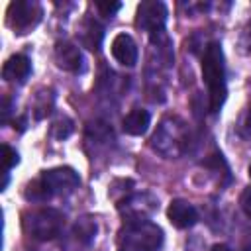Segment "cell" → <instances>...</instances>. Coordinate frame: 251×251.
<instances>
[{"instance_id": "6da1fadb", "label": "cell", "mask_w": 251, "mask_h": 251, "mask_svg": "<svg viewBox=\"0 0 251 251\" xmlns=\"http://www.w3.org/2000/svg\"><path fill=\"white\" fill-rule=\"evenodd\" d=\"M202 78L208 86V108L218 112L226 100V65L224 51L218 41H210L202 55Z\"/></svg>"}, {"instance_id": "7a4b0ae2", "label": "cell", "mask_w": 251, "mask_h": 251, "mask_svg": "<svg viewBox=\"0 0 251 251\" xmlns=\"http://www.w3.org/2000/svg\"><path fill=\"white\" fill-rule=\"evenodd\" d=\"M188 139H190V133H188L186 124L180 118L169 116L159 124L157 131L153 133L151 145L163 157L175 159V157H180L188 149Z\"/></svg>"}, {"instance_id": "3957f363", "label": "cell", "mask_w": 251, "mask_h": 251, "mask_svg": "<svg viewBox=\"0 0 251 251\" xmlns=\"http://www.w3.org/2000/svg\"><path fill=\"white\" fill-rule=\"evenodd\" d=\"M163 241V231L149 220L126 222L118 251H155Z\"/></svg>"}, {"instance_id": "277c9868", "label": "cell", "mask_w": 251, "mask_h": 251, "mask_svg": "<svg viewBox=\"0 0 251 251\" xmlns=\"http://www.w3.org/2000/svg\"><path fill=\"white\" fill-rule=\"evenodd\" d=\"M65 226V216L55 208H41L27 216L25 227L31 233V237L39 241H49L61 233Z\"/></svg>"}, {"instance_id": "5b68a950", "label": "cell", "mask_w": 251, "mask_h": 251, "mask_svg": "<svg viewBox=\"0 0 251 251\" xmlns=\"http://www.w3.org/2000/svg\"><path fill=\"white\" fill-rule=\"evenodd\" d=\"M165 22L167 8L163 2L147 0L137 6V25L151 35L153 43H159V35L165 37Z\"/></svg>"}, {"instance_id": "8992f818", "label": "cell", "mask_w": 251, "mask_h": 251, "mask_svg": "<svg viewBox=\"0 0 251 251\" xmlns=\"http://www.w3.org/2000/svg\"><path fill=\"white\" fill-rule=\"evenodd\" d=\"M39 180L45 186V190H47L49 196H67V194H71L80 184L78 175L71 167H55V169H49V171H45L39 176Z\"/></svg>"}, {"instance_id": "52a82bcc", "label": "cell", "mask_w": 251, "mask_h": 251, "mask_svg": "<svg viewBox=\"0 0 251 251\" xmlns=\"http://www.w3.org/2000/svg\"><path fill=\"white\" fill-rule=\"evenodd\" d=\"M6 16H8V24L16 31L25 33L41 20V6L31 0H16L8 6Z\"/></svg>"}, {"instance_id": "ba28073f", "label": "cell", "mask_w": 251, "mask_h": 251, "mask_svg": "<svg viewBox=\"0 0 251 251\" xmlns=\"http://www.w3.org/2000/svg\"><path fill=\"white\" fill-rule=\"evenodd\" d=\"M167 218L175 227L186 229L198 222V212L190 202H186L182 198H175L167 208Z\"/></svg>"}, {"instance_id": "9c48e42d", "label": "cell", "mask_w": 251, "mask_h": 251, "mask_svg": "<svg viewBox=\"0 0 251 251\" xmlns=\"http://www.w3.org/2000/svg\"><path fill=\"white\" fill-rule=\"evenodd\" d=\"M112 57L124 67H135L139 51L129 33H118L112 39Z\"/></svg>"}, {"instance_id": "30bf717a", "label": "cell", "mask_w": 251, "mask_h": 251, "mask_svg": "<svg viewBox=\"0 0 251 251\" xmlns=\"http://www.w3.org/2000/svg\"><path fill=\"white\" fill-rule=\"evenodd\" d=\"M55 63L59 69L69 73H78L82 69V53L71 41H59L55 45Z\"/></svg>"}, {"instance_id": "8fae6325", "label": "cell", "mask_w": 251, "mask_h": 251, "mask_svg": "<svg viewBox=\"0 0 251 251\" xmlns=\"http://www.w3.org/2000/svg\"><path fill=\"white\" fill-rule=\"evenodd\" d=\"M145 204H155V200L149 194H133L120 204V212L127 218V222L147 220V216L155 210V206H145Z\"/></svg>"}, {"instance_id": "7c38bea8", "label": "cell", "mask_w": 251, "mask_h": 251, "mask_svg": "<svg viewBox=\"0 0 251 251\" xmlns=\"http://www.w3.org/2000/svg\"><path fill=\"white\" fill-rule=\"evenodd\" d=\"M29 71H31L29 59L25 55H20L18 53V55H12L4 63V67H2V78L8 80V82H14V80L22 82V80H25L29 76Z\"/></svg>"}, {"instance_id": "4fadbf2b", "label": "cell", "mask_w": 251, "mask_h": 251, "mask_svg": "<svg viewBox=\"0 0 251 251\" xmlns=\"http://www.w3.org/2000/svg\"><path fill=\"white\" fill-rule=\"evenodd\" d=\"M149 122H151V116L147 110H141V108H133L129 114H126V118L122 120V129L127 133V135H143L149 127Z\"/></svg>"}, {"instance_id": "5bb4252c", "label": "cell", "mask_w": 251, "mask_h": 251, "mask_svg": "<svg viewBox=\"0 0 251 251\" xmlns=\"http://www.w3.org/2000/svg\"><path fill=\"white\" fill-rule=\"evenodd\" d=\"M73 233L76 235V239H80L84 243H90L92 237H94V233H96V222L92 218H80L75 224V231Z\"/></svg>"}, {"instance_id": "9a60e30c", "label": "cell", "mask_w": 251, "mask_h": 251, "mask_svg": "<svg viewBox=\"0 0 251 251\" xmlns=\"http://www.w3.org/2000/svg\"><path fill=\"white\" fill-rule=\"evenodd\" d=\"M102 27L96 24V22H88L84 33H82V43L88 47V49H98L100 41H102Z\"/></svg>"}, {"instance_id": "2e32d148", "label": "cell", "mask_w": 251, "mask_h": 251, "mask_svg": "<svg viewBox=\"0 0 251 251\" xmlns=\"http://www.w3.org/2000/svg\"><path fill=\"white\" fill-rule=\"evenodd\" d=\"M18 161H20V157H18L16 149H12L10 145L4 143V145H2V171L8 173L12 167L18 165Z\"/></svg>"}, {"instance_id": "e0dca14e", "label": "cell", "mask_w": 251, "mask_h": 251, "mask_svg": "<svg viewBox=\"0 0 251 251\" xmlns=\"http://www.w3.org/2000/svg\"><path fill=\"white\" fill-rule=\"evenodd\" d=\"M71 131H73V122H71V120H67V118L59 120V122L53 126V135H55L57 139H63V137H67Z\"/></svg>"}, {"instance_id": "ac0fdd59", "label": "cell", "mask_w": 251, "mask_h": 251, "mask_svg": "<svg viewBox=\"0 0 251 251\" xmlns=\"http://www.w3.org/2000/svg\"><path fill=\"white\" fill-rule=\"evenodd\" d=\"M239 133H241L243 137L251 139V106L245 110V114H243V118H241V122H239Z\"/></svg>"}, {"instance_id": "d6986e66", "label": "cell", "mask_w": 251, "mask_h": 251, "mask_svg": "<svg viewBox=\"0 0 251 251\" xmlns=\"http://www.w3.org/2000/svg\"><path fill=\"white\" fill-rule=\"evenodd\" d=\"M96 8H98L104 16H114V14L122 8V4H120V2H96Z\"/></svg>"}, {"instance_id": "ffe728a7", "label": "cell", "mask_w": 251, "mask_h": 251, "mask_svg": "<svg viewBox=\"0 0 251 251\" xmlns=\"http://www.w3.org/2000/svg\"><path fill=\"white\" fill-rule=\"evenodd\" d=\"M239 204H241V210L245 212L247 218H251V186L245 188L241 192V198H239Z\"/></svg>"}, {"instance_id": "44dd1931", "label": "cell", "mask_w": 251, "mask_h": 251, "mask_svg": "<svg viewBox=\"0 0 251 251\" xmlns=\"http://www.w3.org/2000/svg\"><path fill=\"white\" fill-rule=\"evenodd\" d=\"M10 110H12V102H10V98H2V124H6L8 122V118H10Z\"/></svg>"}, {"instance_id": "7402d4cb", "label": "cell", "mask_w": 251, "mask_h": 251, "mask_svg": "<svg viewBox=\"0 0 251 251\" xmlns=\"http://www.w3.org/2000/svg\"><path fill=\"white\" fill-rule=\"evenodd\" d=\"M210 251H231V247H229V245H226V243H216Z\"/></svg>"}, {"instance_id": "603a6c76", "label": "cell", "mask_w": 251, "mask_h": 251, "mask_svg": "<svg viewBox=\"0 0 251 251\" xmlns=\"http://www.w3.org/2000/svg\"><path fill=\"white\" fill-rule=\"evenodd\" d=\"M243 251H251V243H249V245H245V249H243Z\"/></svg>"}, {"instance_id": "cb8c5ba5", "label": "cell", "mask_w": 251, "mask_h": 251, "mask_svg": "<svg viewBox=\"0 0 251 251\" xmlns=\"http://www.w3.org/2000/svg\"><path fill=\"white\" fill-rule=\"evenodd\" d=\"M249 176H251V165H249Z\"/></svg>"}]
</instances>
